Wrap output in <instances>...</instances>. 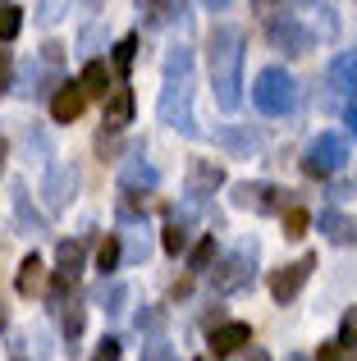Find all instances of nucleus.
Wrapping results in <instances>:
<instances>
[{
    "label": "nucleus",
    "mask_w": 357,
    "mask_h": 361,
    "mask_svg": "<svg viewBox=\"0 0 357 361\" xmlns=\"http://www.w3.org/2000/svg\"><path fill=\"white\" fill-rule=\"evenodd\" d=\"M206 60H211V97L224 115H234L243 101V32L229 23L211 27L206 42Z\"/></svg>",
    "instance_id": "1"
},
{
    "label": "nucleus",
    "mask_w": 357,
    "mask_h": 361,
    "mask_svg": "<svg viewBox=\"0 0 357 361\" xmlns=\"http://www.w3.org/2000/svg\"><path fill=\"white\" fill-rule=\"evenodd\" d=\"M161 123L178 128L183 137H193L197 123H193V51L188 46H170L165 55V87H161Z\"/></svg>",
    "instance_id": "2"
},
{
    "label": "nucleus",
    "mask_w": 357,
    "mask_h": 361,
    "mask_svg": "<svg viewBox=\"0 0 357 361\" xmlns=\"http://www.w3.org/2000/svg\"><path fill=\"white\" fill-rule=\"evenodd\" d=\"M252 106H257L261 115H270V119L289 115V110L298 106V82H294V73L279 69V64L261 69L257 82H252Z\"/></svg>",
    "instance_id": "3"
},
{
    "label": "nucleus",
    "mask_w": 357,
    "mask_h": 361,
    "mask_svg": "<svg viewBox=\"0 0 357 361\" xmlns=\"http://www.w3.org/2000/svg\"><path fill=\"white\" fill-rule=\"evenodd\" d=\"M252 270H257V238H243L220 265H215L211 288L220 293V298H229V293H238V288H248V283H252Z\"/></svg>",
    "instance_id": "4"
},
{
    "label": "nucleus",
    "mask_w": 357,
    "mask_h": 361,
    "mask_svg": "<svg viewBox=\"0 0 357 361\" xmlns=\"http://www.w3.org/2000/svg\"><path fill=\"white\" fill-rule=\"evenodd\" d=\"M344 160H349V137H344V133H321V137L307 147L303 169H307L312 178H325V174H334Z\"/></svg>",
    "instance_id": "5"
},
{
    "label": "nucleus",
    "mask_w": 357,
    "mask_h": 361,
    "mask_svg": "<svg viewBox=\"0 0 357 361\" xmlns=\"http://www.w3.org/2000/svg\"><path fill=\"white\" fill-rule=\"evenodd\" d=\"M73 192H78V165H73V160H55V165L46 169V178H42L46 211H64V206L73 202Z\"/></svg>",
    "instance_id": "6"
},
{
    "label": "nucleus",
    "mask_w": 357,
    "mask_h": 361,
    "mask_svg": "<svg viewBox=\"0 0 357 361\" xmlns=\"http://www.w3.org/2000/svg\"><path fill=\"white\" fill-rule=\"evenodd\" d=\"M312 270H316V256L307 252V256H298L294 265H284V270H275L270 274V298L284 307V302H294L298 293H303V283L312 279Z\"/></svg>",
    "instance_id": "7"
},
{
    "label": "nucleus",
    "mask_w": 357,
    "mask_h": 361,
    "mask_svg": "<svg viewBox=\"0 0 357 361\" xmlns=\"http://www.w3.org/2000/svg\"><path fill=\"white\" fill-rule=\"evenodd\" d=\"M284 197H294V192H279V188H270V183H234V206H238V211L270 215V211L284 206ZM284 211H289V206H284Z\"/></svg>",
    "instance_id": "8"
},
{
    "label": "nucleus",
    "mask_w": 357,
    "mask_h": 361,
    "mask_svg": "<svg viewBox=\"0 0 357 361\" xmlns=\"http://www.w3.org/2000/svg\"><path fill=\"white\" fill-rule=\"evenodd\" d=\"M83 252H87V247H83L78 238H64L60 247H55V261H60V270H55V279H51V298L60 302L64 293L73 288V283H78V274H83Z\"/></svg>",
    "instance_id": "9"
},
{
    "label": "nucleus",
    "mask_w": 357,
    "mask_h": 361,
    "mask_svg": "<svg viewBox=\"0 0 357 361\" xmlns=\"http://www.w3.org/2000/svg\"><path fill=\"white\" fill-rule=\"evenodd\" d=\"M270 42H275L284 55H312L316 37L307 32V27L298 23L294 14H284V18H275V23H270Z\"/></svg>",
    "instance_id": "10"
},
{
    "label": "nucleus",
    "mask_w": 357,
    "mask_h": 361,
    "mask_svg": "<svg viewBox=\"0 0 357 361\" xmlns=\"http://www.w3.org/2000/svg\"><path fill=\"white\" fill-rule=\"evenodd\" d=\"M248 343H252V325H243V320H220L211 329V338H206V348L215 357H238Z\"/></svg>",
    "instance_id": "11"
},
{
    "label": "nucleus",
    "mask_w": 357,
    "mask_h": 361,
    "mask_svg": "<svg viewBox=\"0 0 357 361\" xmlns=\"http://www.w3.org/2000/svg\"><path fill=\"white\" fill-rule=\"evenodd\" d=\"M220 183H224V169L215 165V160H193V165H188V197H193V202L211 197Z\"/></svg>",
    "instance_id": "12"
},
{
    "label": "nucleus",
    "mask_w": 357,
    "mask_h": 361,
    "mask_svg": "<svg viewBox=\"0 0 357 361\" xmlns=\"http://www.w3.org/2000/svg\"><path fill=\"white\" fill-rule=\"evenodd\" d=\"M156 183H161V174H156V165L147 156H133L124 165V174H119V192L124 197H133L138 188H156Z\"/></svg>",
    "instance_id": "13"
},
{
    "label": "nucleus",
    "mask_w": 357,
    "mask_h": 361,
    "mask_svg": "<svg viewBox=\"0 0 357 361\" xmlns=\"http://www.w3.org/2000/svg\"><path fill=\"white\" fill-rule=\"evenodd\" d=\"M321 233L334 247H357V220L344 211H321Z\"/></svg>",
    "instance_id": "14"
},
{
    "label": "nucleus",
    "mask_w": 357,
    "mask_h": 361,
    "mask_svg": "<svg viewBox=\"0 0 357 361\" xmlns=\"http://www.w3.org/2000/svg\"><path fill=\"white\" fill-rule=\"evenodd\" d=\"M83 106H87L83 87H78V82H69V87H60V92L51 97V119H55V123H73V119L83 115Z\"/></svg>",
    "instance_id": "15"
},
{
    "label": "nucleus",
    "mask_w": 357,
    "mask_h": 361,
    "mask_svg": "<svg viewBox=\"0 0 357 361\" xmlns=\"http://www.w3.org/2000/svg\"><path fill=\"white\" fill-rule=\"evenodd\" d=\"M14 220H18V229H23L28 238H42L46 233V220L32 211V197H28L23 183H14Z\"/></svg>",
    "instance_id": "16"
},
{
    "label": "nucleus",
    "mask_w": 357,
    "mask_h": 361,
    "mask_svg": "<svg viewBox=\"0 0 357 361\" xmlns=\"http://www.w3.org/2000/svg\"><path fill=\"white\" fill-rule=\"evenodd\" d=\"M110 82H115L110 64H106V60H87V69H83L78 87H83V97H101V101H110Z\"/></svg>",
    "instance_id": "17"
},
{
    "label": "nucleus",
    "mask_w": 357,
    "mask_h": 361,
    "mask_svg": "<svg viewBox=\"0 0 357 361\" xmlns=\"http://www.w3.org/2000/svg\"><path fill=\"white\" fill-rule=\"evenodd\" d=\"M325 78H330L334 92H357V51H344L330 60V69H325Z\"/></svg>",
    "instance_id": "18"
},
{
    "label": "nucleus",
    "mask_w": 357,
    "mask_h": 361,
    "mask_svg": "<svg viewBox=\"0 0 357 361\" xmlns=\"http://www.w3.org/2000/svg\"><path fill=\"white\" fill-rule=\"evenodd\" d=\"M128 119H133V92L115 87V92H110V101H106V119H101V123H106V133H119Z\"/></svg>",
    "instance_id": "19"
},
{
    "label": "nucleus",
    "mask_w": 357,
    "mask_h": 361,
    "mask_svg": "<svg viewBox=\"0 0 357 361\" xmlns=\"http://www.w3.org/2000/svg\"><path fill=\"white\" fill-rule=\"evenodd\" d=\"M14 288H18V298H32V293H42V256H23L18 261V274H14Z\"/></svg>",
    "instance_id": "20"
},
{
    "label": "nucleus",
    "mask_w": 357,
    "mask_h": 361,
    "mask_svg": "<svg viewBox=\"0 0 357 361\" xmlns=\"http://www.w3.org/2000/svg\"><path fill=\"white\" fill-rule=\"evenodd\" d=\"M215 142H220L224 151H238V156H252V151H261V133H234V128H220V133H215Z\"/></svg>",
    "instance_id": "21"
},
{
    "label": "nucleus",
    "mask_w": 357,
    "mask_h": 361,
    "mask_svg": "<svg viewBox=\"0 0 357 361\" xmlns=\"http://www.w3.org/2000/svg\"><path fill=\"white\" fill-rule=\"evenodd\" d=\"M101 311H106V316H124V307H128V283H101Z\"/></svg>",
    "instance_id": "22"
},
{
    "label": "nucleus",
    "mask_w": 357,
    "mask_h": 361,
    "mask_svg": "<svg viewBox=\"0 0 357 361\" xmlns=\"http://www.w3.org/2000/svg\"><path fill=\"white\" fill-rule=\"evenodd\" d=\"M211 261H215V233H206V238L188 252V270L202 274V270H211Z\"/></svg>",
    "instance_id": "23"
},
{
    "label": "nucleus",
    "mask_w": 357,
    "mask_h": 361,
    "mask_svg": "<svg viewBox=\"0 0 357 361\" xmlns=\"http://www.w3.org/2000/svg\"><path fill=\"white\" fill-rule=\"evenodd\" d=\"M119 256H124V247H119V233H106V243L97 247V270L110 274V270L119 265Z\"/></svg>",
    "instance_id": "24"
},
{
    "label": "nucleus",
    "mask_w": 357,
    "mask_h": 361,
    "mask_svg": "<svg viewBox=\"0 0 357 361\" xmlns=\"http://www.w3.org/2000/svg\"><path fill=\"white\" fill-rule=\"evenodd\" d=\"M83 302H69V311H64V343H69V353L78 348V338H83Z\"/></svg>",
    "instance_id": "25"
},
{
    "label": "nucleus",
    "mask_w": 357,
    "mask_h": 361,
    "mask_svg": "<svg viewBox=\"0 0 357 361\" xmlns=\"http://www.w3.org/2000/svg\"><path fill=\"white\" fill-rule=\"evenodd\" d=\"M23 27V9L18 5H0V42H14Z\"/></svg>",
    "instance_id": "26"
},
{
    "label": "nucleus",
    "mask_w": 357,
    "mask_h": 361,
    "mask_svg": "<svg viewBox=\"0 0 357 361\" xmlns=\"http://www.w3.org/2000/svg\"><path fill=\"white\" fill-rule=\"evenodd\" d=\"M161 243H165V252H170V256H178V252H188V229H183V220H170V224H165Z\"/></svg>",
    "instance_id": "27"
},
{
    "label": "nucleus",
    "mask_w": 357,
    "mask_h": 361,
    "mask_svg": "<svg viewBox=\"0 0 357 361\" xmlns=\"http://www.w3.org/2000/svg\"><path fill=\"white\" fill-rule=\"evenodd\" d=\"M161 329H165V307H147L143 316H138V334L161 338Z\"/></svg>",
    "instance_id": "28"
},
{
    "label": "nucleus",
    "mask_w": 357,
    "mask_h": 361,
    "mask_svg": "<svg viewBox=\"0 0 357 361\" xmlns=\"http://www.w3.org/2000/svg\"><path fill=\"white\" fill-rule=\"evenodd\" d=\"M307 224H312V215H307L303 206H289V211H284V233H289V238H303Z\"/></svg>",
    "instance_id": "29"
},
{
    "label": "nucleus",
    "mask_w": 357,
    "mask_h": 361,
    "mask_svg": "<svg viewBox=\"0 0 357 361\" xmlns=\"http://www.w3.org/2000/svg\"><path fill=\"white\" fill-rule=\"evenodd\" d=\"M133 51H138V37H119V42H115V69L119 73L133 69Z\"/></svg>",
    "instance_id": "30"
},
{
    "label": "nucleus",
    "mask_w": 357,
    "mask_h": 361,
    "mask_svg": "<svg viewBox=\"0 0 357 361\" xmlns=\"http://www.w3.org/2000/svg\"><path fill=\"white\" fill-rule=\"evenodd\" d=\"M147 23H170V18H183V5H143Z\"/></svg>",
    "instance_id": "31"
},
{
    "label": "nucleus",
    "mask_w": 357,
    "mask_h": 361,
    "mask_svg": "<svg viewBox=\"0 0 357 361\" xmlns=\"http://www.w3.org/2000/svg\"><path fill=\"white\" fill-rule=\"evenodd\" d=\"M143 361H174V353H170L165 338H147V343H143Z\"/></svg>",
    "instance_id": "32"
},
{
    "label": "nucleus",
    "mask_w": 357,
    "mask_h": 361,
    "mask_svg": "<svg viewBox=\"0 0 357 361\" xmlns=\"http://www.w3.org/2000/svg\"><path fill=\"white\" fill-rule=\"evenodd\" d=\"M353 338H357V311H349V316H344V334H339V348H353Z\"/></svg>",
    "instance_id": "33"
},
{
    "label": "nucleus",
    "mask_w": 357,
    "mask_h": 361,
    "mask_svg": "<svg viewBox=\"0 0 357 361\" xmlns=\"http://www.w3.org/2000/svg\"><path fill=\"white\" fill-rule=\"evenodd\" d=\"M316 361H349V348H339V338H334V343L321 348V357H316Z\"/></svg>",
    "instance_id": "34"
},
{
    "label": "nucleus",
    "mask_w": 357,
    "mask_h": 361,
    "mask_svg": "<svg viewBox=\"0 0 357 361\" xmlns=\"http://www.w3.org/2000/svg\"><path fill=\"white\" fill-rule=\"evenodd\" d=\"M97 361H119V338H101Z\"/></svg>",
    "instance_id": "35"
},
{
    "label": "nucleus",
    "mask_w": 357,
    "mask_h": 361,
    "mask_svg": "<svg viewBox=\"0 0 357 361\" xmlns=\"http://www.w3.org/2000/svg\"><path fill=\"white\" fill-rule=\"evenodd\" d=\"M97 151H101V160H106V156H119V142H115V133H101V137H97Z\"/></svg>",
    "instance_id": "36"
},
{
    "label": "nucleus",
    "mask_w": 357,
    "mask_h": 361,
    "mask_svg": "<svg viewBox=\"0 0 357 361\" xmlns=\"http://www.w3.org/2000/svg\"><path fill=\"white\" fill-rule=\"evenodd\" d=\"M321 32H325V37H334V32H339V18H334V9H330V5L321 9Z\"/></svg>",
    "instance_id": "37"
},
{
    "label": "nucleus",
    "mask_w": 357,
    "mask_h": 361,
    "mask_svg": "<svg viewBox=\"0 0 357 361\" xmlns=\"http://www.w3.org/2000/svg\"><path fill=\"white\" fill-rule=\"evenodd\" d=\"M9 69H14V64H9V51H0V92L9 87Z\"/></svg>",
    "instance_id": "38"
},
{
    "label": "nucleus",
    "mask_w": 357,
    "mask_h": 361,
    "mask_svg": "<svg viewBox=\"0 0 357 361\" xmlns=\"http://www.w3.org/2000/svg\"><path fill=\"white\" fill-rule=\"evenodd\" d=\"M234 361H270V357L261 353V348H248V353H238V357H234Z\"/></svg>",
    "instance_id": "39"
},
{
    "label": "nucleus",
    "mask_w": 357,
    "mask_h": 361,
    "mask_svg": "<svg viewBox=\"0 0 357 361\" xmlns=\"http://www.w3.org/2000/svg\"><path fill=\"white\" fill-rule=\"evenodd\" d=\"M344 123L357 133V101H349V106H344Z\"/></svg>",
    "instance_id": "40"
},
{
    "label": "nucleus",
    "mask_w": 357,
    "mask_h": 361,
    "mask_svg": "<svg viewBox=\"0 0 357 361\" xmlns=\"http://www.w3.org/2000/svg\"><path fill=\"white\" fill-rule=\"evenodd\" d=\"M60 18V5H42V23H55Z\"/></svg>",
    "instance_id": "41"
},
{
    "label": "nucleus",
    "mask_w": 357,
    "mask_h": 361,
    "mask_svg": "<svg viewBox=\"0 0 357 361\" xmlns=\"http://www.w3.org/2000/svg\"><path fill=\"white\" fill-rule=\"evenodd\" d=\"M5 160H9V137H0V174H5Z\"/></svg>",
    "instance_id": "42"
},
{
    "label": "nucleus",
    "mask_w": 357,
    "mask_h": 361,
    "mask_svg": "<svg viewBox=\"0 0 357 361\" xmlns=\"http://www.w3.org/2000/svg\"><path fill=\"white\" fill-rule=\"evenodd\" d=\"M0 329H5V307H0Z\"/></svg>",
    "instance_id": "43"
},
{
    "label": "nucleus",
    "mask_w": 357,
    "mask_h": 361,
    "mask_svg": "<svg viewBox=\"0 0 357 361\" xmlns=\"http://www.w3.org/2000/svg\"><path fill=\"white\" fill-rule=\"evenodd\" d=\"M349 361H357V357H353V353H349Z\"/></svg>",
    "instance_id": "44"
}]
</instances>
